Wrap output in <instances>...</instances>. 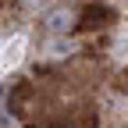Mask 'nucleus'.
I'll list each match as a JSON object with an SVG mask.
<instances>
[{
	"mask_svg": "<svg viewBox=\"0 0 128 128\" xmlns=\"http://www.w3.org/2000/svg\"><path fill=\"white\" fill-rule=\"evenodd\" d=\"M68 22H71V14L64 11V7H60V11H54L50 18H46V25H50L54 32H57V28H68Z\"/></svg>",
	"mask_w": 128,
	"mask_h": 128,
	"instance_id": "f257e3e1",
	"label": "nucleus"
}]
</instances>
